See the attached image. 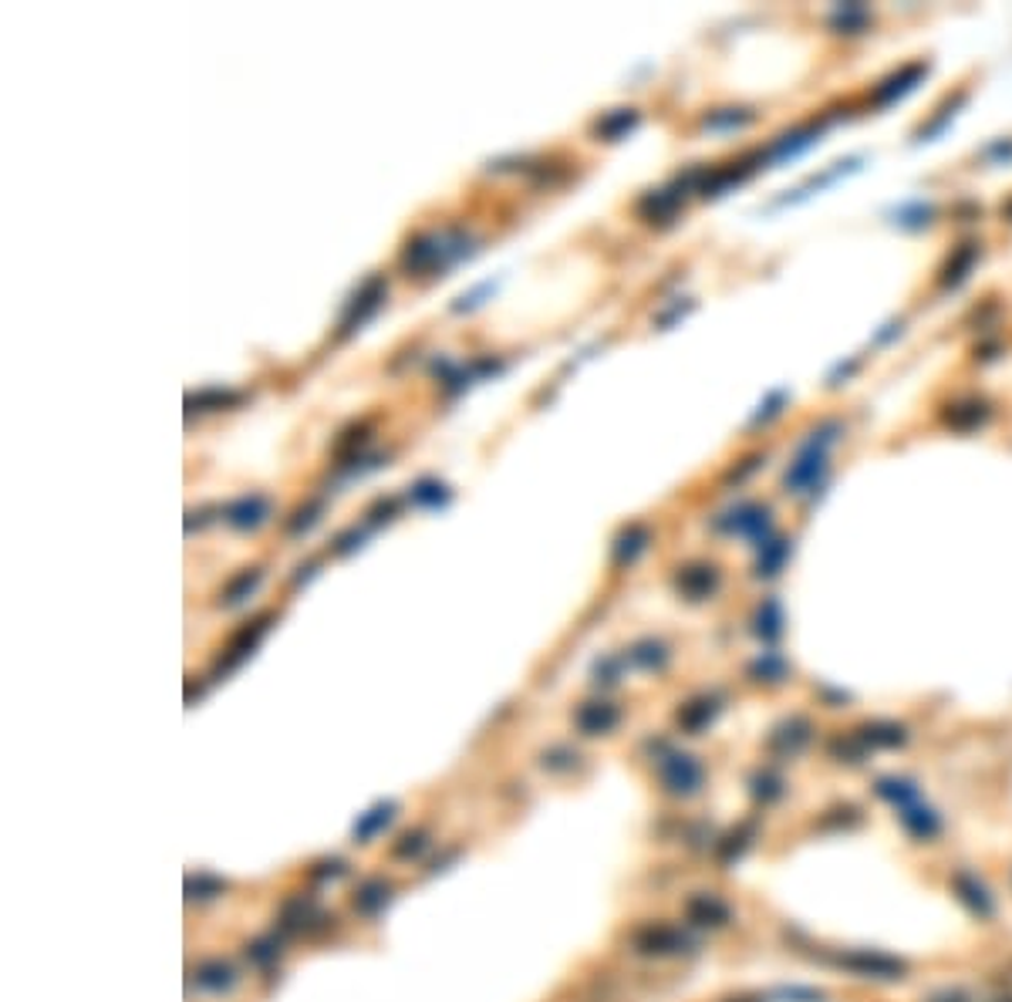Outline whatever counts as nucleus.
Masks as SVG:
<instances>
[{
	"label": "nucleus",
	"mask_w": 1012,
	"mask_h": 1002,
	"mask_svg": "<svg viewBox=\"0 0 1012 1002\" xmlns=\"http://www.w3.org/2000/svg\"><path fill=\"white\" fill-rule=\"evenodd\" d=\"M949 888L955 891V898L962 901V908L975 918L982 925H992V918L999 914V898L992 894V888L969 868H959L952 878H949Z\"/></svg>",
	"instance_id": "1"
},
{
	"label": "nucleus",
	"mask_w": 1012,
	"mask_h": 1002,
	"mask_svg": "<svg viewBox=\"0 0 1012 1002\" xmlns=\"http://www.w3.org/2000/svg\"><path fill=\"white\" fill-rule=\"evenodd\" d=\"M894 817L901 820V827H904V833L911 838V844H939V838L945 833L942 810L928 807V800H921V797L911 800V803H904V807H898Z\"/></svg>",
	"instance_id": "2"
}]
</instances>
